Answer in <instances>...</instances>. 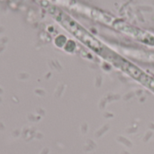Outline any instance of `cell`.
<instances>
[{
  "label": "cell",
  "instance_id": "6da1fadb",
  "mask_svg": "<svg viewBox=\"0 0 154 154\" xmlns=\"http://www.w3.org/2000/svg\"><path fill=\"white\" fill-rule=\"evenodd\" d=\"M137 81L143 84V86H145L146 88H148L149 89H151L154 93V79L152 78L150 75L143 71L142 75H140V77L137 79Z\"/></svg>",
  "mask_w": 154,
  "mask_h": 154
}]
</instances>
